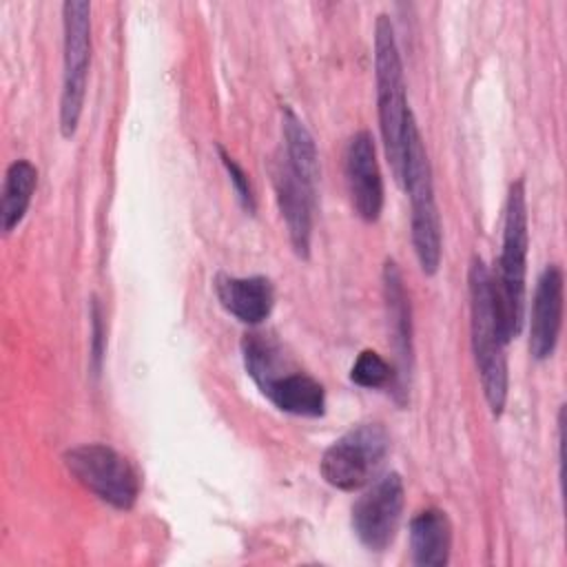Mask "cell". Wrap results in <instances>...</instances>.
Listing matches in <instances>:
<instances>
[{"label": "cell", "instance_id": "1", "mask_svg": "<svg viewBox=\"0 0 567 567\" xmlns=\"http://www.w3.org/2000/svg\"><path fill=\"white\" fill-rule=\"evenodd\" d=\"M470 288V328H472V350L478 368L481 385L489 412L494 416L503 414L507 401V357L501 323L494 306L492 272L481 257H472L467 272Z\"/></svg>", "mask_w": 567, "mask_h": 567}, {"label": "cell", "instance_id": "2", "mask_svg": "<svg viewBox=\"0 0 567 567\" xmlns=\"http://www.w3.org/2000/svg\"><path fill=\"white\" fill-rule=\"evenodd\" d=\"M527 197L525 182H512L505 202L503 221V246L496 264V275H492L494 306L501 323L503 339L509 343L518 337L523 328L525 308V272H527Z\"/></svg>", "mask_w": 567, "mask_h": 567}, {"label": "cell", "instance_id": "3", "mask_svg": "<svg viewBox=\"0 0 567 567\" xmlns=\"http://www.w3.org/2000/svg\"><path fill=\"white\" fill-rule=\"evenodd\" d=\"M241 352L248 377L277 410L295 416H323V385L306 372L290 370L275 339L250 332L241 341Z\"/></svg>", "mask_w": 567, "mask_h": 567}, {"label": "cell", "instance_id": "4", "mask_svg": "<svg viewBox=\"0 0 567 567\" xmlns=\"http://www.w3.org/2000/svg\"><path fill=\"white\" fill-rule=\"evenodd\" d=\"M399 184L405 188L410 197L412 244H414L419 266L425 275H436L441 266V250H443L441 217L434 199L432 166L412 113L408 117L405 135H403V168H401Z\"/></svg>", "mask_w": 567, "mask_h": 567}, {"label": "cell", "instance_id": "5", "mask_svg": "<svg viewBox=\"0 0 567 567\" xmlns=\"http://www.w3.org/2000/svg\"><path fill=\"white\" fill-rule=\"evenodd\" d=\"M374 82L383 151L392 175L399 182L403 168V135L410 109L405 100L403 64L394 38V27L385 13H381L374 24Z\"/></svg>", "mask_w": 567, "mask_h": 567}, {"label": "cell", "instance_id": "6", "mask_svg": "<svg viewBox=\"0 0 567 567\" xmlns=\"http://www.w3.org/2000/svg\"><path fill=\"white\" fill-rule=\"evenodd\" d=\"M390 450V436L381 423H359L330 443L319 470L328 485L354 492L370 485Z\"/></svg>", "mask_w": 567, "mask_h": 567}, {"label": "cell", "instance_id": "7", "mask_svg": "<svg viewBox=\"0 0 567 567\" xmlns=\"http://www.w3.org/2000/svg\"><path fill=\"white\" fill-rule=\"evenodd\" d=\"M69 474L100 501L115 509H131L140 496V476L135 467L111 445L84 443L62 456Z\"/></svg>", "mask_w": 567, "mask_h": 567}, {"label": "cell", "instance_id": "8", "mask_svg": "<svg viewBox=\"0 0 567 567\" xmlns=\"http://www.w3.org/2000/svg\"><path fill=\"white\" fill-rule=\"evenodd\" d=\"M64 31V73L60 95V131L73 137L84 111L89 66H91V4L66 0L62 4Z\"/></svg>", "mask_w": 567, "mask_h": 567}, {"label": "cell", "instance_id": "9", "mask_svg": "<svg viewBox=\"0 0 567 567\" xmlns=\"http://www.w3.org/2000/svg\"><path fill=\"white\" fill-rule=\"evenodd\" d=\"M405 505L403 478L396 472L377 478L352 505V529L370 551L392 545Z\"/></svg>", "mask_w": 567, "mask_h": 567}, {"label": "cell", "instance_id": "10", "mask_svg": "<svg viewBox=\"0 0 567 567\" xmlns=\"http://www.w3.org/2000/svg\"><path fill=\"white\" fill-rule=\"evenodd\" d=\"M346 184L354 213L372 224L383 210V177L377 162V146L368 131L350 137L346 148Z\"/></svg>", "mask_w": 567, "mask_h": 567}, {"label": "cell", "instance_id": "11", "mask_svg": "<svg viewBox=\"0 0 567 567\" xmlns=\"http://www.w3.org/2000/svg\"><path fill=\"white\" fill-rule=\"evenodd\" d=\"M272 184L279 213L286 221L288 237L297 257L308 259L312 239V213L317 202V188L303 182L284 157L272 166Z\"/></svg>", "mask_w": 567, "mask_h": 567}, {"label": "cell", "instance_id": "12", "mask_svg": "<svg viewBox=\"0 0 567 567\" xmlns=\"http://www.w3.org/2000/svg\"><path fill=\"white\" fill-rule=\"evenodd\" d=\"M563 268L558 264H549L536 281V292L532 301L529 352L536 361L549 359L556 350L563 326Z\"/></svg>", "mask_w": 567, "mask_h": 567}, {"label": "cell", "instance_id": "13", "mask_svg": "<svg viewBox=\"0 0 567 567\" xmlns=\"http://www.w3.org/2000/svg\"><path fill=\"white\" fill-rule=\"evenodd\" d=\"M383 301H385V315H388V328L390 337L396 350L399 359V372L394 379V396L399 403H403L408 377L412 370V306L405 290L403 275L394 259H385L383 264Z\"/></svg>", "mask_w": 567, "mask_h": 567}, {"label": "cell", "instance_id": "14", "mask_svg": "<svg viewBox=\"0 0 567 567\" xmlns=\"http://www.w3.org/2000/svg\"><path fill=\"white\" fill-rule=\"evenodd\" d=\"M215 295L228 315H233L237 321L248 326H257L264 319H268L275 303L272 284L268 277H261V275H255V277L219 275L215 279Z\"/></svg>", "mask_w": 567, "mask_h": 567}, {"label": "cell", "instance_id": "15", "mask_svg": "<svg viewBox=\"0 0 567 567\" xmlns=\"http://www.w3.org/2000/svg\"><path fill=\"white\" fill-rule=\"evenodd\" d=\"M410 549L419 567H443L450 560L452 525L443 509H421L410 520Z\"/></svg>", "mask_w": 567, "mask_h": 567}, {"label": "cell", "instance_id": "16", "mask_svg": "<svg viewBox=\"0 0 567 567\" xmlns=\"http://www.w3.org/2000/svg\"><path fill=\"white\" fill-rule=\"evenodd\" d=\"M281 133H284V162L310 186L317 188L319 179V155L315 140L306 124L297 117L290 106L281 111Z\"/></svg>", "mask_w": 567, "mask_h": 567}, {"label": "cell", "instance_id": "17", "mask_svg": "<svg viewBox=\"0 0 567 567\" xmlns=\"http://www.w3.org/2000/svg\"><path fill=\"white\" fill-rule=\"evenodd\" d=\"M38 186V171L29 159H16L9 164L7 175H4V186H2V230L11 233L24 217L33 190Z\"/></svg>", "mask_w": 567, "mask_h": 567}, {"label": "cell", "instance_id": "18", "mask_svg": "<svg viewBox=\"0 0 567 567\" xmlns=\"http://www.w3.org/2000/svg\"><path fill=\"white\" fill-rule=\"evenodd\" d=\"M350 381L361 388H385L394 385V370L392 365L374 350H361L357 361L350 370Z\"/></svg>", "mask_w": 567, "mask_h": 567}, {"label": "cell", "instance_id": "19", "mask_svg": "<svg viewBox=\"0 0 567 567\" xmlns=\"http://www.w3.org/2000/svg\"><path fill=\"white\" fill-rule=\"evenodd\" d=\"M217 153H219V159H221V164H224V168H226V173L230 177V184H233V188L237 193V199H239L241 208L246 213L255 215L257 204H255V193H252V186H250V179H248L246 171L235 162V157L230 153H226V148L221 144H217Z\"/></svg>", "mask_w": 567, "mask_h": 567}, {"label": "cell", "instance_id": "20", "mask_svg": "<svg viewBox=\"0 0 567 567\" xmlns=\"http://www.w3.org/2000/svg\"><path fill=\"white\" fill-rule=\"evenodd\" d=\"M91 319H93L91 354H93V368L97 372L100 363H102V352H104V330H102V310H100V303L95 299H93V308H91Z\"/></svg>", "mask_w": 567, "mask_h": 567}]
</instances>
